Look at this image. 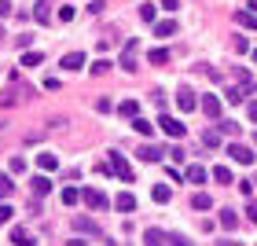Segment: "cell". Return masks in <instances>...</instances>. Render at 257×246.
I'll use <instances>...</instances> for the list:
<instances>
[{
  "instance_id": "7bdbcfd3",
  "label": "cell",
  "mask_w": 257,
  "mask_h": 246,
  "mask_svg": "<svg viewBox=\"0 0 257 246\" xmlns=\"http://www.w3.org/2000/svg\"><path fill=\"white\" fill-rule=\"evenodd\" d=\"M246 217H250L253 224H257V202H250V206H246Z\"/></svg>"
},
{
  "instance_id": "277c9868",
  "label": "cell",
  "mask_w": 257,
  "mask_h": 246,
  "mask_svg": "<svg viewBox=\"0 0 257 246\" xmlns=\"http://www.w3.org/2000/svg\"><path fill=\"white\" fill-rule=\"evenodd\" d=\"M158 125H162V133H166V136H173V140H180L184 133H188V125H184V121H177L173 114H162V118H158Z\"/></svg>"
},
{
  "instance_id": "681fc988",
  "label": "cell",
  "mask_w": 257,
  "mask_h": 246,
  "mask_svg": "<svg viewBox=\"0 0 257 246\" xmlns=\"http://www.w3.org/2000/svg\"><path fill=\"white\" fill-rule=\"evenodd\" d=\"M250 8H253V15H257V0H250Z\"/></svg>"
},
{
  "instance_id": "f35d334b",
  "label": "cell",
  "mask_w": 257,
  "mask_h": 246,
  "mask_svg": "<svg viewBox=\"0 0 257 246\" xmlns=\"http://www.w3.org/2000/svg\"><path fill=\"white\" fill-rule=\"evenodd\" d=\"M74 15H77L74 8H59V19H63V22H74Z\"/></svg>"
},
{
  "instance_id": "b9f144b4",
  "label": "cell",
  "mask_w": 257,
  "mask_h": 246,
  "mask_svg": "<svg viewBox=\"0 0 257 246\" xmlns=\"http://www.w3.org/2000/svg\"><path fill=\"white\" fill-rule=\"evenodd\" d=\"M11 15V0H0V19H8Z\"/></svg>"
},
{
  "instance_id": "7402d4cb",
  "label": "cell",
  "mask_w": 257,
  "mask_h": 246,
  "mask_svg": "<svg viewBox=\"0 0 257 246\" xmlns=\"http://www.w3.org/2000/svg\"><path fill=\"white\" fill-rule=\"evenodd\" d=\"M213 180H217V184H235V180H231V169H228V166H217V169H213Z\"/></svg>"
},
{
  "instance_id": "f6af8a7d",
  "label": "cell",
  "mask_w": 257,
  "mask_h": 246,
  "mask_svg": "<svg viewBox=\"0 0 257 246\" xmlns=\"http://www.w3.org/2000/svg\"><path fill=\"white\" fill-rule=\"evenodd\" d=\"M169 242H173V246H191V242H188V239H184V235H173Z\"/></svg>"
},
{
  "instance_id": "2e32d148",
  "label": "cell",
  "mask_w": 257,
  "mask_h": 246,
  "mask_svg": "<svg viewBox=\"0 0 257 246\" xmlns=\"http://www.w3.org/2000/svg\"><path fill=\"white\" fill-rule=\"evenodd\" d=\"M162 155H166V151H162V147H155V144L140 147V158H144V162H162Z\"/></svg>"
},
{
  "instance_id": "ab89813d",
  "label": "cell",
  "mask_w": 257,
  "mask_h": 246,
  "mask_svg": "<svg viewBox=\"0 0 257 246\" xmlns=\"http://www.w3.org/2000/svg\"><path fill=\"white\" fill-rule=\"evenodd\" d=\"M44 88H48V92H59V77H44Z\"/></svg>"
},
{
  "instance_id": "7a4b0ae2",
  "label": "cell",
  "mask_w": 257,
  "mask_h": 246,
  "mask_svg": "<svg viewBox=\"0 0 257 246\" xmlns=\"http://www.w3.org/2000/svg\"><path fill=\"white\" fill-rule=\"evenodd\" d=\"M118 180H125V184H133V169H128V162H125V155H118V151H110V166H107Z\"/></svg>"
},
{
  "instance_id": "3957f363",
  "label": "cell",
  "mask_w": 257,
  "mask_h": 246,
  "mask_svg": "<svg viewBox=\"0 0 257 246\" xmlns=\"http://www.w3.org/2000/svg\"><path fill=\"white\" fill-rule=\"evenodd\" d=\"M81 198H85V206L96 209V213H103V209L110 206V198L103 195V191H96V187H85V191H81Z\"/></svg>"
},
{
  "instance_id": "e575fe53",
  "label": "cell",
  "mask_w": 257,
  "mask_h": 246,
  "mask_svg": "<svg viewBox=\"0 0 257 246\" xmlns=\"http://www.w3.org/2000/svg\"><path fill=\"white\" fill-rule=\"evenodd\" d=\"M107 70H110L107 59H96V63H92V74H96V77H99V74H107Z\"/></svg>"
},
{
  "instance_id": "ba28073f",
  "label": "cell",
  "mask_w": 257,
  "mask_h": 246,
  "mask_svg": "<svg viewBox=\"0 0 257 246\" xmlns=\"http://www.w3.org/2000/svg\"><path fill=\"white\" fill-rule=\"evenodd\" d=\"M177 107H180V110H195V107H198V99H195L191 88H180V92H177Z\"/></svg>"
},
{
  "instance_id": "cb8c5ba5",
  "label": "cell",
  "mask_w": 257,
  "mask_h": 246,
  "mask_svg": "<svg viewBox=\"0 0 257 246\" xmlns=\"http://www.w3.org/2000/svg\"><path fill=\"white\" fill-rule=\"evenodd\" d=\"M191 206H195V209H209V206H213V198H209L206 191H198V195L191 198Z\"/></svg>"
},
{
  "instance_id": "8d00e7d4",
  "label": "cell",
  "mask_w": 257,
  "mask_h": 246,
  "mask_svg": "<svg viewBox=\"0 0 257 246\" xmlns=\"http://www.w3.org/2000/svg\"><path fill=\"white\" fill-rule=\"evenodd\" d=\"M220 133H228V136H239V125H235V121H220Z\"/></svg>"
},
{
  "instance_id": "4fadbf2b",
  "label": "cell",
  "mask_w": 257,
  "mask_h": 246,
  "mask_svg": "<svg viewBox=\"0 0 257 246\" xmlns=\"http://www.w3.org/2000/svg\"><path fill=\"white\" fill-rule=\"evenodd\" d=\"M118 114H121V118H128V121H133V118H140V103H136V99H121Z\"/></svg>"
},
{
  "instance_id": "f907efd6",
  "label": "cell",
  "mask_w": 257,
  "mask_h": 246,
  "mask_svg": "<svg viewBox=\"0 0 257 246\" xmlns=\"http://www.w3.org/2000/svg\"><path fill=\"white\" fill-rule=\"evenodd\" d=\"M217 246H239V242H217Z\"/></svg>"
},
{
  "instance_id": "30bf717a",
  "label": "cell",
  "mask_w": 257,
  "mask_h": 246,
  "mask_svg": "<svg viewBox=\"0 0 257 246\" xmlns=\"http://www.w3.org/2000/svg\"><path fill=\"white\" fill-rule=\"evenodd\" d=\"M114 209H121V213H133V209H136V198L128 195V191H121V195H114Z\"/></svg>"
},
{
  "instance_id": "60d3db41",
  "label": "cell",
  "mask_w": 257,
  "mask_h": 246,
  "mask_svg": "<svg viewBox=\"0 0 257 246\" xmlns=\"http://www.w3.org/2000/svg\"><path fill=\"white\" fill-rule=\"evenodd\" d=\"M26 169V158H11V173H22Z\"/></svg>"
},
{
  "instance_id": "ffe728a7",
  "label": "cell",
  "mask_w": 257,
  "mask_h": 246,
  "mask_svg": "<svg viewBox=\"0 0 257 246\" xmlns=\"http://www.w3.org/2000/svg\"><path fill=\"white\" fill-rule=\"evenodd\" d=\"M169 184H155V191H151V198H155V202H169Z\"/></svg>"
},
{
  "instance_id": "e0dca14e",
  "label": "cell",
  "mask_w": 257,
  "mask_h": 246,
  "mask_svg": "<svg viewBox=\"0 0 257 246\" xmlns=\"http://www.w3.org/2000/svg\"><path fill=\"white\" fill-rule=\"evenodd\" d=\"M30 187H33V195H48V191H52V180L41 173V177H33V180H30Z\"/></svg>"
},
{
  "instance_id": "484cf974",
  "label": "cell",
  "mask_w": 257,
  "mask_h": 246,
  "mask_svg": "<svg viewBox=\"0 0 257 246\" xmlns=\"http://www.w3.org/2000/svg\"><path fill=\"white\" fill-rule=\"evenodd\" d=\"M188 180H191V184H206V169H202V166H191V169H188Z\"/></svg>"
},
{
  "instance_id": "d590c367",
  "label": "cell",
  "mask_w": 257,
  "mask_h": 246,
  "mask_svg": "<svg viewBox=\"0 0 257 246\" xmlns=\"http://www.w3.org/2000/svg\"><path fill=\"white\" fill-rule=\"evenodd\" d=\"M26 239H30V235H26V231H22V228H11V242H15V246H22Z\"/></svg>"
},
{
  "instance_id": "5b68a950",
  "label": "cell",
  "mask_w": 257,
  "mask_h": 246,
  "mask_svg": "<svg viewBox=\"0 0 257 246\" xmlns=\"http://www.w3.org/2000/svg\"><path fill=\"white\" fill-rule=\"evenodd\" d=\"M228 155H231V162H239V166H253V151L242 147V144H228Z\"/></svg>"
},
{
  "instance_id": "f546056e",
  "label": "cell",
  "mask_w": 257,
  "mask_h": 246,
  "mask_svg": "<svg viewBox=\"0 0 257 246\" xmlns=\"http://www.w3.org/2000/svg\"><path fill=\"white\" fill-rule=\"evenodd\" d=\"M11 187H15V184H11V177H8V173H0V198H8Z\"/></svg>"
},
{
  "instance_id": "836d02e7",
  "label": "cell",
  "mask_w": 257,
  "mask_h": 246,
  "mask_svg": "<svg viewBox=\"0 0 257 246\" xmlns=\"http://www.w3.org/2000/svg\"><path fill=\"white\" fill-rule=\"evenodd\" d=\"M231 48L235 52H250V41L246 37H231Z\"/></svg>"
},
{
  "instance_id": "44dd1931",
  "label": "cell",
  "mask_w": 257,
  "mask_h": 246,
  "mask_svg": "<svg viewBox=\"0 0 257 246\" xmlns=\"http://www.w3.org/2000/svg\"><path fill=\"white\" fill-rule=\"evenodd\" d=\"M63 206H74V202H81V191H77V187H63Z\"/></svg>"
},
{
  "instance_id": "603a6c76",
  "label": "cell",
  "mask_w": 257,
  "mask_h": 246,
  "mask_svg": "<svg viewBox=\"0 0 257 246\" xmlns=\"http://www.w3.org/2000/svg\"><path fill=\"white\" fill-rule=\"evenodd\" d=\"M41 59H44V55H41V52H22V59H19V63H22V66H26V70H30V66H37Z\"/></svg>"
},
{
  "instance_id": "816d5d0a",
  "label": "cell",
  "mask_w": 257,
  "mask_h": 246,
  "mask_svg": "<svg viewBox=\"0 0 257 246\" xmlns=\"http://www.w3.org/2000/svg\"><path fill=\"white\" fill-rule=\"evenodd\" d=\"M250 55H253V63H257V48H253V52H250Z\"/></svg>"
},
{
  "instance_id": "ac0fdd59",
  "label": "cell",
  "mask_w": 257,
  "mask_h": 246,
  "mask_svg": "<svg viewBox=\"0 0 257 246\" xmlns=\"http://www.w3.org/2000/svg\"><path fill=\"white\" fill-rule=\"evenodd\" d=\"M147 63L166 66V63H169V52H166V48H151V52H147Z\"/></svg>"
},
{
  "instance_id": "f1b7e54d",
  "label": "cell",
  "mask_w": 257,
  "mask_h": 246,
  "mask_svg": "<svg viewBox=\"0 0 257 246\" xmlns=\"http://www.w3.org/2000/svg\"><path fill=\"white\" fill-rule=\"evenodd\" d=\"M74 228H77V231H88V235H96V231H99L96 224H92V220H81V217L74 220Z\"/></svg>"
},
{
  "instance_id": "11a10c76",
  "label": "cell",
  "mask_w": 257,
  "mask_h": 246,
  "mask_svg": "<svg viewBox=\"0 0 257 246\" xmlns=\"http://www.w3.org/2000/svg\"><path fill=\"white\" fill-rule=\"evenodd\" d=\"M253 144H257V136H253Z\"/></svg>"
},
{
  "instance_id": "74e56055",
  "label": "cell",
  "mask_w": 257,
  "mask_h": 246,
  "mask_svg": "<svg viewBox=\"0 0 257 246\" xmlns=\"http://www.w3.org/2000/svg\"><path fill=\"white\" fill-rule=\"evenodd\" d=\"M110 107H114V103H110V99H107V96H103V99H96V110H99V114H107V110H110Z\"/></svg>"
},
{
  "instance_id": "d6a6232c",
  "label": "cell",
  "mask_w": 257,
  "mask_h": 246,
  "mask_svg": "<svg viewBox=\"0 0 257 246\" xmlns=\"http://www.w3.org/2000/svg\"><path fill=\"white\" fill-rule=\"evenodd\" d=\"M11 217H15V209H11L8 202H0V224H8V220H11Z\"/></svg>"
},
{
  "instance_id": "52a82bcc",
  "label": "cell",
  "mask_w": 257,
  "mask_h": 246,
  "mask_svg": "<svg viewBox=\"0 0 257 246\" xmlns=\"http://www.w3.org/2000/svg\"><path fill=\"white\" fill-rule=\"evenodd\" d=\"M33 19H37L41 26L52 22V4H48V0H37V4H33Z\"/></svg>"
},
{
  "instance_id": "d4e9b609",
  "label": "cell",
  "mask_w": 257,
  "mask_h": 246,
  "mask_svg": "<svg viewBox=\"0 0 257 246\" xmlns=\"http://www.w3.org/2000/svg\"><path fill=\"white\" fill-rule=\"evenodd\" d=\"M133 129H136L140 136H151V133H155V125H151V121H144V118H133Z\"/></svg>"
},
{
  "instance_id": "d6986e66",
  "label": "cell",
  "mask_w": 257,
  "mask_h": 246,
  "mask_svg": "<svg viewBox=\"0 0 257 246\" xmlns=\"http://www.w3.org/2000/svg\"><path fill=\"white\" fill-rule=\"evenodd\" d=\"M235 22H239V26L257 30V15H253V11H235Z\"/></svg>"
},
{
  "instance_id": "1f68e13d",
  "label": "cell",
  "mask_w": 257,
  "mask_h": 246,
  "mask_svg": "<svg viewBox=\"0 0 257 246\" xmlns=\"http://www.w3.org/2000/svg\"><path fill=\"white\" fill-rule=\"evenodd\" d=\"M202 144H206V147H217V144H220V133H213V129L202 133Z\"/></svg>"
},
{
  "instance_id": "9c48e42d",
  "label": "cell",
  "mask_w": 257,
  "mask_h": 246,
  "mask_svg": "<svg viewBox=\"0 0 257 246\" xmlns=\"http://www.w3.org/2000/svg\"><path fill=\"white\" fill-rule=\"evenodd\" d=\"M202 114L206 118H220V96H202Z\"/></svg>"
},
{
  "instance_id": "4dcf8cb0",
  "label": "cell",
  "mask_w": 257,
  "mask_h": 246,
  "mask_svg": "<svg viewBox=\"0 0 257 246\" xmlns=\"http://www.w3.org/2000/svg\"><path fill=\"white\" fill-rule=\"evenodd\" d=\"M224 99H228V103H242V99H246V88H228Z\"/></svg>"
},
{
  "instance_id": "db71d44e",
  "label": "cell",
  "mask_w": 257,
  "mask_h": 246,
  "mask_svg": "<svg viewBox=\"0 0 257 246\" xmlns=\"http://www.w3.org/2000/svg\"><path fill=\"white\" fill-rule=\"evenodd\" d=\"M0 41H4V30H0Z\"/></svg>"
},
{
  "instance_id": "ee69618b",
  "label": "cell",
  "mask_w": 257,
  "mask_h": 246,
  "mask_svg": "<svg viewBox=\"0 0 257 246\" xmlns=\"http://www.w3.org/2000/svg\"><path fill=\"white\" fill-rule=\"evenodd\" d=\"M88 11H92V15H99V11H103V0H92V4H88Z\"/></svg>"
},
{
  "instance_id": "bcb514c9",
  "label": "cell",
  "mask_w": 257,
  "mask_h": 246,
  "mask_svg": "<svg viewBox=\"0 0 257 246\" xmlns=\"http://www.w3.org/2000/svg\"><path fill=\"white\" fill-rule=\"evenodd\" d=\"M250 118H253V121H257V99H253V103H250Z\"/></svg>"
},
{
  "instance_id": "8fae6325",
  "label": "cell",
  "mask_w": 257,
  "mask_h": 246,
  "mask_svg": "<svg viewBox=\"0 0 257 246\" xmlns=\"http://www.w3.org/2000/svg\"><path fill=\"white\" fill-rule=\"evenodd\" d=\"M59 66H63V70H81V66H85V52H70V55H63Z\"/></svg>"
},
{
  "instance_id": "5bb4252c",
  "label": "cell",
  "mask_w": 257,
  "mask_h": 246,
  "mask_svg": "<svg viewBox=\"0 0 257 246\" xmlns=\"http://www.w3.org/2000/svg\"><path fill=\"white\" fill-rule=\"evenodd\" d=\"M144 246H166V231L147 228V231H144Z\"/></svg>"
},
{
  "instance_id": "83f0119b",
  "label": "cell",
  "mask_w": 257,
  "mask_h": 246,
  "mask_svg": "<svg viewBox=\"0 0 257 246\" xmlns=\"http://www.w3.org/2000/svg\"><path fill=\"white\" fill-rule=\"evenodd\" d=\"M220 224H224V228H235V224H239V217L231 213V209H220Z\"/></svg>"
},
{
  "instance_id": "7c38bea8",
  "label": "cell",
  "mask_w": 257,
  "mask_h": 246,
  "mask_svg": "<svg viewBox=\"0 0 257 246\" xmlns=\"http://www.w3.org/2000/svg\"><path fill=\"white\" fill-rule=\"evenodd\" d=\"M37 166H41V173H52V169H59V158L52 151H44V155H37Z\"/></svg>"
},
{
  "instance_id": "8992f818",
  "label": "cell",
  "mask_w": 257,
  "mask_h": 246,
  "mask_svg": "<svg viewBox=\"0 0 257 246\" xmlns=\"http://www.w3.org/2000/svg\"><path fill=\"white\" fill-rule=\"evenodd\" d=\"M22 96H30V88H19V85H11V88H4V92H0V103H4V107H15V103H19Z\"/></svg>"
},
{
  "instance_id": "f5cc1de1",
  "label": "cell",
  "mask_w": 257,
  "mask_h": 246,
  "mask_svg": "<svg viewBox=\"0 0 257 246\" xmlns=\"http://www.w3.org/2000/svg\"><path fill=\"white\" fill-rule=\"evenodd\" d=\"M22 246H33V239H26V242H22Z\"/></svg>"
},
{
  "instance_id": "c3c4849f",
  "label": "cell",
  "mask_w": 257,
  "mask_h": 246,
  "mask_svg": "<svg viewBox=\"0 0 257 246\" xmlns=\"http://www.w3.org/2000/svg\"><path fill=\"white\" fill-rule=\"evenodd\" d=\"M66 246H85V242H81V239H70V242H66Z\"/></svg>"
},
{
  "instance_id": "7dc6e473",
  "label": "cell",
  "mask_w": 257,
  "mask_h": 246,
  "mask_svg": "<svg viewBox=\"0 0 257 246\" xmlns=\"http://www.w3.org/2000/svg\"><path fill=\"white\" fill-rule=\"evenodd\" d=\"M162 8H169V11H173V8H177V0H162Z\"/></svg>"
},
{
  "instance_id": "9a60e30c",
  "label": "cell",
  "mask_w": 257,
  "mask_h": 246,
  "mask_svg": "<svg viewBox=\"0 0 257 246\" xmlns=\"http://www.w3.org/2000/svg\"><path fill=\"white\" fill-rule=\"evenodd\" d=\"M173 33H177V22H173V19L155 22V37H173Z\"/></svg>"
},
{
  "instance_id": "6da1fadb",
  "label": "cell",
  "mask_w": 257,
  "mask_h": 246,
  "mask_svg": "<svg viewBox=\"0 0 257 246\" xmlns=\"http://www.w3.org/2000/svg\"><path fill=\"white\" fill-rule=\"evenodd\" d=\"M140 41L136 37H128L125 41V48H121V70H128V74H133V70H140Z\"/></svg>"
},
{
  "instance_id": "4316f807",
  "label": "cell",
  "mask_w": 257,
  "mask_h": 246,
  "mask_svg": "<svg viewBox=\"0 0 257 246\" xmlns=\"http://www.w3.org/2000/svg\"><path fill=\"white\" fill-rule=\"evenodd\" d=\"M155 4H147V0H144V4H140V19H144V22H155Z\"/></svg>"
}]
</instances>
